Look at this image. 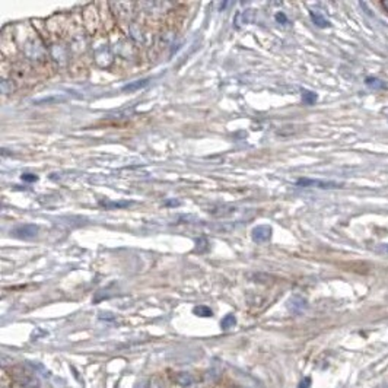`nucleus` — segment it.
I'll return each instance as SVG.
<instances>
[{"mask_svg": "<svg viewBox=\"0 0 388 388\" xmlns=\"http://www.w3.org/2000/svg\"><path fill=\"white\" fill-rule=\"evenodd\" d=\"M174 381L177 386L179 387H190L193 384V377L190 374H185V372H179L174 377Z\"/></svg>", "mask_w": 388, "mask_h": 388, "instance_id": "obj_6", "label": "nucleus"}, {"mask_svg": "<svg viewBox=\"0 0 388 388\" xmlns=\"http://www.w3.org/2000/svg\"><path fill=\"white\" fill-rule=\"evenodd\" d=\"M365 84L369 88L375 89V90H386V89H387V84H386L384 81L378 79V78H368V79L365 81Z\"/></svg>", "mask_w": 388, "mask_h": 388, "instance_id": "obj_8", "label": "nucleus"}, {"mask_svg": "<svg viewBox=\"0 0 388 388\" xmlns=\"http://www.w3.org/2000/svg\"><path fill=\"white\" fill-rule=\"evenodd\" d=\"M302 101L306 105H314L317 102V93L311 90H303L302 92Z\"/></svg>", "mask_w": 388, "mask_h": 388, "instance_id": "obj_9", "label": "nucleus"}, {"mask_svg": "<svg viewBox=\"0 0 388 388\" xmlns=\"http://www.w3.org/2000/svg\"><path fill=\"white\" fill-rule=\"evenodd\" d=\"M12 235L19 239H32L38 235V226L34 223L18 225L12 229Z\"/></svg>", "mask_w": 388, "mask_h": 388, "instance_id": "obj_2", "label": "nucleus"}, {"mask_svg": "<svg viewBox=\"0 0 388 388\" xmlns=\"http://www.w3.org/2000/svg\"><path fill=\"white\" fill-rule=\"evenodd\" d=\"M193 312L197 315V317H212V309L209 306H205V305H199L193 309Z\"/></svg>", "mask_w": 388, "mask_h": 388, "instance_id": "obj_11", "label": "nucleus"}, {"mask_svg": "<svg viewBox=\"0 0 388 388\" xmlns=\"http://www.w3.org/2000/svg\"><path fill=\"white\" fill-rule=\"evenodd\" d=\"M276 21L279 22V24H282V25H286L289 21H288V18H286V15L283 13V12H279V13H276Z\"/></svg>", "mask_w": 388, "mask_h": 388, "instance_id": "obj_14", "label": "nucleus"}, {"mask_svg": "<svg viewBox=\"0 0 388 388\" xmlns=\"http://www.w3.org/2000/svg\"><path fill=\"white\" fill-rule=\"evenodd\" d=\"M309 386H311V380L309 378H303L301 384H299V388H309Z\"/></svg>", "mask_w": 388, "mask_h": 388, "instance_id": "obj_15", "label": "nucleus"}, {"mask_svg": "<svg viewBox=\"0 0 388 388\" xmlns=\"http://www.w3.org/2000/svg\"><path fill=\"white\" fill-rule=\"evenodd\" d=\"M297 185L299 187H314V188H323V190H333V188H342L343 184L336 181H326V179H312V178H299L297 181Z\"/></svg>", "mask_w": 388, "mask_h": 388, "instance_id": "obj_1", "label": "nucleus"}, {"mask_svg": "<svg viewBox=\"0 0 388 388\" xmlns=\"http://www.w3.org/2000/svg\"><path fill=\"white\" fill-rule=\"evenodd\" d=\"M208 248H209V242H208L206 238H199L196 241V251L197 253H205Z\"/></svg>", "mask_w": 388, "mask_h": 388, "instance_id": "obj_12", "label": "nucleus"}, {"mask_svg": "<svg viewBox=\"0 0 388 388\" xmlns=\"http://www.w3.org/2000/svg\"><path fill=\"white\" fill-rule=\"evenodd\" d=\"M309 15H311V19H312V22L318 27V28H327L330 24H328V21L321 15V13H318V12H314V10H311L309 12Z\"/></svg>", "mask_w": 388, "mask_h": 388, "instance_id": "obj_7", "label": "nucleus"}, {"mask_svg": "<svg viewBox=\"0 0 388 388\" xmlns=\"http://www.w3.org/2000/svg\"><path fill=\"white\" fill-rule=\"evenodd\" d=\"M98 205L104 209H123V208H129L131 205V202H127V200H121V202H111V200H99Z\"/></svg>", "mask_w": 388, "mask_h": 388, "instance_id": "obj_4", "label": "nucleus"}, {"mask_svg": "<svg viewBox=\"0 0 388 388\" xmlns=\"http://www.w3.org/2000/svg\"><path fill=\"white\" fill-rule=\"evenodd\" d=\"M381 6H383V7H384L386 10H388V0H387V1H381Z\"/></svg>", "mask_w": 388, "mask_h": 388, "instance_id": "obj_16", "label": "nucleus"}, {"mask_svg": "<svg viewBox=\"0 0 388 388\" xmlns=\"http://www.w3.org/2000/svg\"><path fill=\"white\" fill-rule=\"evenodd\" d=\"M149 82H150L149 79L133 81V82H130V84H127V85H124V87L121 88V90H123V92H134V90H139V89H143L145 87H148Z\"/></svg>", "mask_w": 388, "mask_h": 388, "instance_id": "obj_5", "label": "nucleus"}, {"mask_svg": "<svg viewBox=\"0 0 388 388\" xmlns=\"http://www.w3.org/2000/svg\"><path fill=\"white\" fill-rule=\"evenodd\" d=\"M235 324H237V318H235L232 314H228V315H226V317H223V320L220 321V327H222L223 330L232 328Z\"/></svg>", "mask_w": 388, "mask_h": 388, "instance_id": "obj_10", "label": "nucleus"}, {"mask_svg": "<svg viewBox=\"0 0 388 388\" xmlns=\"http://www.w3.org/2000/svg\"><path fill=\"white\" fill-rule=\"evenodd\" d=\"M21 179L25 181V182H34V181L38 179V177L34 175V174H22V175H21Z\"/></svg>", "mask_w": 388, "mask_h": 388, "instance_id": "obj_13", "label": "nucleus"}, {"mask_svg": "<svg viewBox=\"0 0 388 388\" xmlns=\"http://www.w3.org/2000/svg\"><path fill=\"white\" fill-rule=\"evenodd\" d=\"M271 232H273L271 226H269V225H259V226H256V228L253 229V234H251L253 241H256L257 244L267 242V241L271 238Z\"/></svg>", "mask_w": 388, "mask_h": 388, "instance_id": "obj_3", "label": "nucleus"}]
</instances>
